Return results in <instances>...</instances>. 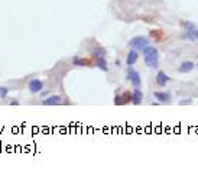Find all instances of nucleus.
<instances>
[{
	"mask_svg": "<svg viewBox=\"0 0 198 172\" xmlns=\"http://www.w3.org/2000/svg\"><path fill=\"white\" fill-rule=\"evenodd\" d=\"M143 62L149 68H158L159 67V51L153 45H149L143 49Z\"/></svg>",
	"mask_w": 198,
	"mask_h": 172,
	"instance_id": "nucleus-1",
	"label": "nucleus"
},
{
	"mask_svg": "<svg viewBox=\"0 0 198 172\" xmlns=\"http://www.w3.org/2000/svg\"><path fill=\"white\" fill-rule=\"evenodd\" d=\"M149 45H151V39L146 38V36H135L129 41V46L132 49L140 51V52H143V49L148 48Z\"/></svg>",
	"mask_w": 198,
	"mask_h": 172,
	"instance_id": "nucleus-2",
	"label": "nucleus"
},
{
	"mask_svg": "<svg viewBox=\"0 0 198 172\" xmlns=\"http://www.w3.org/2000/svg\"><path fill=\"white\" fill-rule=\"evenodd\" d=\"M127 81L130 83L135 88H139L140 84H142V80H140V74L137 71L133 70V65H129L127 67V75H126Z\"/></svg>",
	"mask_w": 198,
	"mask_h": 172,
	"instance_id": "nucleus-3",
	"label": "nucleus"
},
{
	"mask_svg": "<svg viewBox=\"0 0 198 172\" xmlns=\"http://www.w3.org/2000/svg\"><path fill=\"white\" fill-rule=\"evenodd\" d=\"M153 97H155V100H158L159 103H162V104H168V103H171V100H172V96H171V93H166V91H155L153 93Z\"/></svg>",
	"mask_w": 198,
	"mask_h": 172,
	"instance_id": "nucleus-4",
	"label": "nucleus"
},
{
	"mask_svg": "<svg viewBox=\"0 0 198 172\" xmlns=\"http://www.w3.org/2000/svg\"><path fill=\"white\" fill-rule=\"evenodd\" d=\"M129 101L132 103V94L129 91H124L123 94H117V96L114 97V104H117V106L127 104Z\"/></svg>",
	"mask_w": 198,
	"mask_h": 172,
	"instance_id": "nucleus-5",
	"label": "nucleus"
},
{
	"mask_svg": "<svg viewBox=\"0 0 198 172\" xmlns=\"http://www.w3.org/2000/svg\"><path fill=\"white\" fill-rule=\"evenodd\" d=\"M28 88H29L30 93H34V94H36V93H41L43 88V83L41 80H38V78H34V80L29 81V84H28Z\"/></svg>",
	"mask_w": 198,
	"mask_h": 172,
	"instance_id": "nucleus-6",
	"label": "nucleus"
},
{
	"mask_svg": "<svg viewBox=\"0 0 198 172\" xmlns=\"http://www.w3.org/2000/svg\"><path fill=\"white\" fill-rule=\"evenodd\" d=\"M142 101H143V93L140 88H135L132 93V103L135 106H139L142 104Z\"/></svg>",
	"mask_w": 198,
	"mask_h": 172,
	"instance_id": "nucleus-7",
	"label": "nucleus"
},
{
	"mask_svg": "<svg viewBox=\"0 0 198 172\" xmlns=\"http://www.w3.org/2000/svg\"><path fill=\"white\" fill-rule=\"evenodd\" d=\"M195 68V64L192 61H184V62L178 67V72L181 74H187V72H191Z\"/></svg>",
	"mask_w": 198,
	"mask_h": 172,
	"instance_id": "nucleus-8",
	"label": "nucleus"
},
{
	"mask_svg": "<svg viewBox=\"0 0 198 172\" xmlns=\"http://www.w3.org/2000/svg\"><path fill=\"white\" fill-rule=\"evenodd\" d=\"M169 80H171V77H169L166 72L159 71L156 74V83H158V85H160V87H165V85L169 83Z\"/></svg>",
	"mask_w": 198,
	"mask_h": 172,
	"instance_id": "nucleus-9",
	"label": "nucleus"
},
{
	"mask_svg": "<svg viewBox=\"0 0 198 172\" xmlns=\"http://www.w3.org/2000/svg\"><path fill=\"white\" fill-rule=\"evenodd\" d=\"M137 52H139V51H136V49L129 51V54H127V57H126L127 65H135V64L137 62V59H139V54H137Z\"/></svg>",
	"mask_w": 198,
	"mask_h": 172,
	"instance_id": "nucleus-10",
	"label": "nucleus"
},
{
	"mask_svg": "<svg viewBox=\"0 0 198 172\" xmlns=\"http://www.w3.org/2000/svg\"><path fill=\"white\" fill-rule=\"evenodd\" d=\"M61 103V97L59 96H48L47 100L42 101L43 106H56Z\"/></svg>",
	"mask_w": 198,
	"mask_h": 172,
	"instance_id": "nucleus-11",
	"label": "nucleus"
},
{
	"mask_svg": "<svg viewBox=\"0 0 198 172\" xmlns=\"http://www.w3.org/2000/svg\"><path fill=\"white\" fill-rule=\"evenodd\" d=\"M96 65L100 68L101 71H106V72L109 71V67H107V62H106L104 57H101V58H97V59H96Z\"/></svg>",
	"mask_w": 198,
	"mask_h": 172,
	"instance_id": "nucleus-12",
	"label": "nucleus"
},
{
	"mask_svg": "<svg viewBox=\"0 0 198 172\" xmlns=\"http://www.w3.org/2000/svg\"><path fill=\"white\" fill-rule=\"evenodd\" d=\"M185 39L188 41H197V29L194 30H184V35H182Z\"/></svg>",
	"mask_w": 198,
	"mask_h": 172,
	"instance_id": "nucleus-13",
	"label": "nucleus"
},
{
	"mask_svg": "<svg viewBox=\"0 0 198 172\" xmlns=\"http://www.w3.org/2000/svg\"><path fill=\"white\" fill-rule=\"evenodd\" d=\"M72 64H74V65H78V67H83V65L90 64V61H88V59H81V58H78V57H74Z\"/></svg>",
	"mask_w": 198,
	"mask_h": 172,
	"instance_id": "nucleus-14",
	"label": "nucleus"
},
{
	"mask_svg": "<svg viewBox=\"0 0 198 172\" xmlns=\"http://www.w3.org/2000/svg\"><path fill=\"white\" fill-rule=\"evenodd\" d=\"M182 28H184V30H194V29H197V26H195L192 22H190V20H184V22H182Z\"/></svg>",
	"mask_w": 198,
	"mask_h": 172,
	"instance_id": "nucleus-15",
	"label": "nucleus"
},
{
	"mask_svg": "<svg viewBox=\"0 0 198 172\" xmlns=\"http://www.w3.org/2000/svg\"><path fill=\"white\" fill-rule=\"evenodd\" d=\"M7 93H9V88L0 87V98H4V97H7Z\"/></svg>",
	"mask_w": 198,
	"mask_h": 172,
	"instance_id": "nucleus-16",
	"label": "nucleus"
},
{
	"mask_svg": "<svg viewBox=\"0 0 198 172\" xmlns=\"http://www.w3.org/2000/svg\"><path fill=\"white\" fill-rule=\"evenodd\" d=\"M192 103V100L191 98H187V100H182V101H179V106H184V104H191Z\"/></svg>",
	"mask_w": 198,
	"mask_h": 172,
	"instance_id": "nucleus-17",
	"label": "nucleus"
},
{
	"mask_svg": "<svg viewBox=\"0 0 198 172\" xmlns=\"http://www.w3.org/2000/svg\"><path fill=\"white\" fill-rule=\"evenodd\" d=\"M114 67L120 68V67H122V61H120V59H116V61H114Z\"/></svg>",
	"mask_w": 198,
	"mask_h": 172,
	"instance_id": "nucleus-18",
	"label": "nucleus"
},
{
	"mask_svg": "<svg viewBox=\"0 0 198 172\" xmlns=\"http://www.w3.org/2000/svg\"><path fill=\"white\" fill-rule=\"evenodd\" d=\"M41 96H42V97H48V96H49V91H41Z\"/></svg>",
	"mask_w": 198,
	"mask_h": 172,
	"instance_id": "nucleus-19",
	"label": "nucleus"
},
{
	"mask_svg": "<svg viewBox=\"0 0 198 172\" xmlns=\"http://www.w3.org/2000/svg\"><path fill=\"white\" fill-rule=\"evenodd\" d=\"M197 41H198V29H197Z\"/></svg>",
	"mask_w": 198,
	"mask_h": 172,
	"instance_id": "nucleus-20",
	"label": "nucleus"
},
{
	"mask_svg": "<svg viewBox=\"0 0 198 172\" xmlns=\"http://www.w3.org/2000/svg\"><path fill=\"white\" fill-rule=\"evenodd\" d=\"M197 67H198V64H197Z\"/></svg>",
	"mask_w": 198,
	"mask_h": 172,
	"instance_id": "nucleus-21",
	"label": "nucleus"
}]
</instances>
